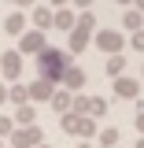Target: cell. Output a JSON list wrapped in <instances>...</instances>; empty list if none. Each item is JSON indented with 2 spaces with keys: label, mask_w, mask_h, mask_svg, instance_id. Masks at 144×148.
<instances>
[{
  "label": "cell",
  "mask_w": 144,
  "mask_h": 148,
  "mask_svg": "<svg viewBox=\"0 0 144 148\" xmlns=\"http://www.w3.org/2000/svg\"><path fill=\"white\" fill-rule=\"evenodd\" d=\"M141 78H144V67H141Z\"/></svg>",
  "instance_id": "33"
},
{
  "label": "cell",
  "mask_w": 144,
  "mask_h": 148,
  "mask_svg": "<svg viewBox=\"0 0 144 148\" xmlns=\"http://www.w3.org/2000/svg\"><path fill=\"white\" fill-rule=\"evenodd\" d=\"M122 30H133V34H137V30H144V15L129 8L126 15H122Z\"/></svg>",
  "instance_id": "16"
},
{
  "label": "cell",
  "mask_w": 144,
  "mask_h": 148,
  "mask_svg": "<svg viewBox=\"0 0 144 148\" xmlns=\"http://www.w3.org/2000/svg\"><path fill=\"white\" fill-rule=\"evenodd\" d=\"M26 92H30V100H33V104H37V100H52V92H55V85H52V82H41V78H37L33 85H26Z\"/></svg>",
  "instance_id": "8"
},
{
  "label": "cell",
  "mask_w": 144,
  "mask_h": 148,
  "mask_svg": "<svg viewBox=\"0 0 144 148\" xmlns=\"http://www.w3.org/2000/svg\"><path fill=\"white\" fill-rule=\"evenodd\" d=\"M8 100V85H4V78H0V104Z\"/></svg>",
  "instance_id": "26"
},
{
  "label": "cell",
  "mask_w": 144,
  "mask_h": 148,
  "mask_svg": "<svg viewBox=\"0 0 144 148\" xmlns=\"http://www.w3.org/2000/svg\"><path fill=\"white\" fill-rule=\"evenodd\" d=\"M129 45H133V48H137V52H144V30H137V34L129 37Z\"/></svg>",
  "instance_id": "22"
},
{
  "label": "cell",
  "mask_w": 144,
  "mask_h": 148,
  "mask_svg": "<svg viewBox=\"0 0 144 148\" xmlns=\"http://www.w3.org/2000/svg\"><path fill=\"white\" fill-rule=\"evenodd\" d=\"M15 126H37V108H33V104L15 108Z\"/></svg>",
  "instance_id": "12"
},
{
  "label": "cell",
  "mask_w": 144,
  "mask_h": 148,
  "mask_svg": "<svg viewBox=\"0 0 144 148\" xmlns=\"http://www.w3.org/2000/svg\"><path fill=\"white\" fill-rule=\"evenodd\" d=\"M137 148H144V137H141V141H137Z\"/></svg>",
  "instance_id": "31"
},
{
  "label": "cell",
  "mask_w": 144,
  "mask_h": 148,
  "mask_svg": "<svg viewBox=\"0 0 144 148\" xmlns=\"http://www.w3.org/2000/svg\"><path fill=\"white\" fill-rule=\"evenodd\" d=\"M89 37H92V34H85V30H70V34H67L70 52H85V48H89Z\"/></svg>",
  "instance_id": "14"
},
{
  "label": "cell",
  "mask_w": 144,
  "mask_h": 148,
  "mask_svg": "<svg viewBox=\"0 0 144 148\" xmlns=\"http://www.w3.org/2000/svg\"><path fill=\"white\" fill-rule=\"evenodd\" d=\"M44 48H48V45H44V34H41V30H26V34L18 37V48H15V52L18 56H41Z\"/></svg>",
  "instance_id": "3"
},
{
  "label": "cell",
  "mask_w": 144,
  "mask_h": 148,
  "mask_svg": "<svg viewBox=\"0 0 144 148\" xmlns=\"http://www.w3.org/2000/svg\"><path fill=\"white\" fill-rule=\"evenodd\" d=\"M70 4H74V8H81V11H89V8H92V0H70Z\"/></svg>",
  "instance_id": "24"
},
{
  "label": "cell",
  "mask_w": 144,
  "mask_h": 148,
  "mask_svg": "<svg viewBox=\"0 0 144 148\" xmlns=\"http://www.w3.org/2000/svg\"><path fill=\"white\" fill-rule=\"evenodd\" d=\"M118 137H122V133H118L115 126H107L104 133H100V148H115V145H118Z\"/></svg>",
  "instance_id": "20"
},
{
  "label": "cell",
  "mask_w": 144,
  "mask_h": 148,
  "mask_svg": "<svg viewBox=\"0 0 144 148\" xmlns=\"http://www.w3.org/2000/svg\"><path fill=\"white\" fill-rule=\"evenodd\" d=\"M74 137H81V141H89V137H96V119H85V115H78V126H74Z\"/></svg>",
  "instance_id": "13"
},
{
  "label": "cell",
  "mask_w": 144,
  "mask_h": 148,
  "mask_svg": "<svg viewBox=\"0 0 144 148\" xmlns=\"http://www.w3.org/2000/svg\"><path fill=\"white\" fill-rule=\"evenodd\" d=\"M37 148H52V145H37Z\"/></svg>",
  "instance_id": "32"
},
{
  "label": "cell",
  "mask_w": 144,
  "mask_h": 148,
  "mask_svg": "<svg viewBox=\"0 0 144 148\" xmlns=\"http://www.w3.org/2000/svg\"><path fill=\"white\" fill-rule=\"evenodd\" d=\"M48 104H52V108L59 111V115H67V111H70V104H74V92H67V89H55Z\"/></svg>",
  "instance_id": "11"
},
{
  "label": "cell",
  "mask_w": 144,
  "mask_h": 148,
  "mask_svg": "<svg viewBox=\"0 0 144 148\" xmlns=\"http://www.w3.org/2000/svg\"><path fill=\"white\" fill-rule=\"evenodd\" d=\"M137 133H141V137H144V108L137 111Z\"/></svg>",
  "instance_id": "23"
},
{
  "label": "cell",
  "mask_w": 144,
  "mask_h": 148,
  "mask_svg": "<svg viewBox=\"0 0 144 148\" xmlns=\"http://www.w3.org/2000/svg\"><path fill=\"white\" fill-rule=\"evenodd\" d=\"M8 100L15 104V108H22V104H30V92H26V85H8Z\"/></svg>",
  "instance_id": "15"
},
{
  "label": "cell",
  "mask_w": 144,
  "mask_h": 148,
  "mask_svg": "<svg viewBox=\"0 0 144 148\" xmlns=\"http://www.w3.org/2000/svg\"><path fill=\"white\" fill-rule=\"evenodd\" d=\"M18 74H22V56L18 52H0V78L18 82Z\"/></svg>",
  "instance_id": "5"
},
{
  "label": "cell",
  "mask_w": 144,
  "mask_h": 148,
  "mask_svg": "<svg viewBox=\"0 0 144 148\" xmlns=\"http://www.w3.org/2000/svg\"><path fill=\"white\" fill-rule=\"evenodd\" d=\"M133 11H141V15H144V0H133Z\"/></svg>",
  "instance_id": "27"
},
{
  "label": "cell",
  "mask_w": 144,
  "mask_h": 148,
  "mask_svg": "<svg viewBox=\"0 0 144 148\" xmlns=\"http://www.w3.org/2000/svg\"><path fill=\"white\" fill-rule=\"evenodd\" d=\"M78 148H92V145H89V141H81V145H78Z\"/></svg>",
  "instance_id": "30"
},
{
  "label": "cell",
  "mask_w": 144,
  "mask_h": 148,
  "mask_svg": "<svg viewBox=\"0 0 144 148\" xmlns=\"http://www.w3.org/2000/svg\"><path fill=\"white\" fill-rule=\"evenodd\" d=\"M11 4H18V8H30V4H33V0H11Z\"/></svg>",
  "instance_id": "28"
},
{
  "label": "cell",
  "mask_w": 144,
  "mask_h": 148,
  "mask_svg": "<svg viewBox=\"0 0 144 148\" xmlns=\"http://www.w3.org/2000/svg\"><path fill=\"white\" fill-rule=\"evenodd\" d=\"M115 4H118V8H129V4H133V0H115Z\"/></svg>",
  "instance_id": "29"
},
{
  "label": "cell",
  "mask_w": 144,
  "mask_h": 148,
  "mask_svg": "<svg viewBox=\"0 0 144 148\" xmlns=\"http://www.w3.org/2000/svg\"><path fill=\"white\" fill-rule=\"evenodd\" d=\"M37 59V78L41 82H59L63 78V71L70 67V52H63V48H44L41 56H33Z\"/></svg>",
  "instance_id": "1"
},
{
  "label": "cell",
  "mask_w": 144,
  "mask_h": 148,
  "mask_svg": "<svg viewBox=\"0 0 144 148\" xmlns=\"http://www.w3.org/2000/svg\"><path fill=\"white\" fill-rule=\"evenodd\" d=\"M92 26H96V15H92V11H81V15L74 18V30H85V34H92Z\"/></svg>",
  "instance_id": "19"
},
{
  "label": "cell",
  "mask_w": 144,
  "mask_h": 148,
  "mask_svg": "<svg viewBox=\"0 0 144 148\" xmlns=\"http://www.w3.org/2000/svg\"><path fill=\"white\" fill-rule=\"evenodd\" d=\"M59 82H63V89L67 92H78L81 89V85H85V71H81V67H67V71H63V78H59Z\"/></svg>",
  "instance_id": "7"
},
{
  "label": "cell",
  "mask_w": 144,
  "mask_h": 148,
  "mask_svg": "<svg viewBox=\"0 0 144 148\" xmlns=\"http://www.w3.org/2000/svg\"><path fill=\"white\" fill-rule=\"evenodd\" d=\"M4 34H11V37H22V34H26V15H22V11L8 15V18H4Z\"/></svg>",
  "instance_id": "9"
},
{
  "label": "cell",
  "mask_w": 144,
  "mask_h": 148,
  "mask_svg": "<svg viewBox=\"0 0 144 148\" xmlns=\"http://www.w3.org/2000/svg\"><path fill=\"white\" fill-rule=\"evenodd\" d=\"M111 89H115V96H118V100H137V96H141V82L122 74V78H115V85H111Z\"/></svg>",
  "instance_id": "6"
},
{
  "label": "cell",
  "mask_w": 144,
  "mask_h": 148,
  "mask_svg": "<svg viewBox=\"0 0 144 148\" xmlns=\"http://www.w3.org/2000/svg\"><path fill=\"white\" fill-rule=\"evenodd\" d=\"M11 133H15V119L0 115V137H11Z\"/></svg>",
  "instance_id": "21"
},
{
  "label": "cell",
  "mask_w": 144,
  "mask_h": 148,
  "mask_svg": "<svg viewBox=\"0 0 144 148\" xmlns=\"http://www.w3.org/2000/svg\"><path fill=\"white\" fill-rule=\"evenodd\" d=\"M122 30H96V48H104L107 56H118L122 52Z\"/></svg>",
  "instance_id": "4"
},
{
  "label": "cell",
  "mask_w": 144,
  "mask_h": 148,
  "mask_svg": "<svg viewBox=\"0 0 144 148\" xmlns=\"http://www.w3.org/2000/svg\"><path fill=\"white\" fill-rule=\"evenodd\" d=\"M0 148H4V145H0Z\"/></svg>",
  "instance_id": "34"
},
{
  "label": "cell",
  "mask_w": 144,
  "mask_h": 148,
  "mask_svg": "<svg viewBox=\"0 0 144 148\" xmlns=\"http://www.w3.org/2000/svg\"><path fill=\"white\" fill-rule=\"evenodd\" d=\"M37 145H44L41 126H15V133H11V148H37Z\"/></svg>",
  "instance_id": "2"
},
{
  "label": "cell",
  "mask_w": 144,
  "mask_h": 148,
  "mask_svg": "<svg viewBox=\"0 0 144 148\" xmlns=\"http://www.w3.org/2000/svg\"><path fill=\"white\" fill-rule=\"evenodd\" d=\"M48 4H52V11H59V8H67L70 0H48Z\"/></svg>",
  "instance_id": "25"
},
{
  "label": "cell",
  "mask_w": 144,
  "mask_h": 148,
  "mask_svg": "<svg viewBox=\"0 0 144 148\" xmlns=\"http://www.w3.org/2000/svg\"><path fill=\"white\" fill-rule=\"evenodd\" d=\"M74 18H78V15H74L70 8H59V11H52V26H55V30H67V34H70V30H74Z\"/></svg>",
  "instance_id": "10"
},
{
  "label": "cell",
  "mask_w": 144,
  "mask_h": 148,
  "mask_svg": "<svg viewBox=\"0 0 144 148\" xmlns=\"http://www.w3.org/2000/svg\"><path fill=\"white\" fill-rule=\"evenodd\" d=\"M122 71H126V56H107V74L111 78H122Z\"/></svg>",
  "instance_id": "17"
},
{
  "label": "cell",
  "mask_w": 144,
  "mask_h": 148,
  "mask_svg": "<svg viewBox=\"0 0 144 148\" xmlns=\"http://www.w3.org/2000/svg\"><path fill=\"white\" fill-rule=\"evenodd\" d=\"M33 22H37V30H48L52 26V8H33Z\"/></svg>",
  "instance_id": "18"
}]
</instances>
